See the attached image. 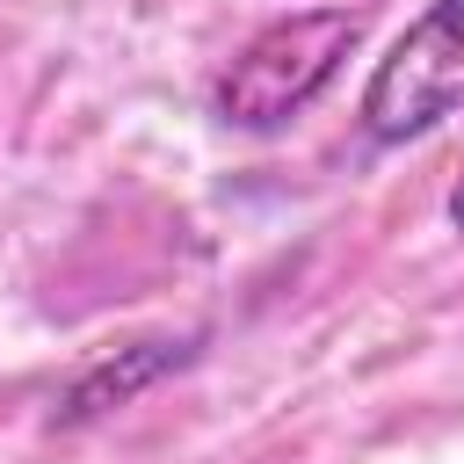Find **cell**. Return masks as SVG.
I'll return each mask as SVG.
<instances>
[{
  "instance_id": "obj_1",
  "label": "cell",
  "mask_w": 464,
  "mask_h": 464,
  "mask_svg": "<svg viewBox=\"0 0 464 464\" xmlns=\"http://www.w3.org/2000/svg\"><path fill=\"white\" fill-rule=\"evenodd\" d=\"M355 36H362V14H348V7L276 14L268 29H254L232 51V65L210 87V109L232 130H283L297 109H312L334 87V72L355 51Z\"/></svg>"
},
{
  "instance_id": "obj_2",
  "label": "cell",
  "mask_w": 464,
  "mask_h": 464,
  "mask_svg": "<svg viewBox=\"0 0 464 464\" xmlns=\"http://www.w3.org/2000/svg\"><path fill=\"white\" fill-rule=\"evenodd\" d=\"M464 109V0H428L362 80V138L406 145Z\"/></svg>"
},
{
  "instance_id": "obj_3",
  "label": "cell",
  "mask_w": 464,
  "mask_h": 464,
  "mask_svg": "<svg viewBox=\"0 0 464 464\" xmlns=\"http://www.w3.org/2000/svg\"><path fill=\"white\" fill-rule=\"evenodd\" d=\"M188 355H196V334H160V341H130V348H116V355L87 362V370L65 384V399H58V428H80V420H94V413H109V406H130L145 384H160V377L181 370Z\"/></svg>"
},
{
  "instance_id": "obj_4",
  "label": "cell",
  "mask_w": 464,
  "mask_h": 464,
  "mask_svg": "<svg viewBox=\"0 0 464 464\" xmlns=\"http://www.w3.org/2000/svg\"><path fill=\"white\" fill-rule=\"evenodd\" d=\"M450 225L464 232V167H457V188H450Z\"/></svg>"
}]
</instances>
